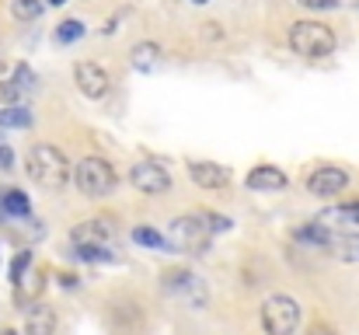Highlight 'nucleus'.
<instances>
[{
	"instance_id": "1",
	"label": "nucleus",
	"mask_w": 359,
	"mask_h": 335,
	"mask_svg": "<svg viewBox=\"0 0 359 335\" xmlns=\"http://www.w3.org/2000/svg\"><path fill=\"white\" fill-rule=\"evenodd\" d=\"M28 175L42 189H67V182H70V161L53 143H35L28 150Z\"/></svg>"
},
{
	"instance_id": "2",
	"label": "nucleus",
	"mask_w": 359,
	"mask_h": 335,
	"mask_svg": "<svg viewBox=\"0 0 359 335\" xmlns=\"http://www.w3.org/2000/svg\"><path fill=\"white\" fill-rule=\"evenodd\" d=\"M290 49L304 60H325L339 49V39L325 21H297L290 28Z\"/></svg>"
},
{
	"instance_id": "3",
	"label": "nucleus",
	"mask_w": 359,
	"mask_h": 335,
	"mask_svg": "<svg viewBox=\"0 0 359 335\" xmlns=\"http://www.w3.org/2000/svg\"><path fill=\"white\" fill-rule=\"evenodd\" d=\"M161 290H164L168 297L182 301V304H185V308H192V311H199V308L206 304V283H203V280H199V272H196V269H189V265L164 269V272H161Z\"/></svg>"
},
{
	"instance_id": "4",
	"label": "nucleus",
	"mask_w": 359,
	"mask_h": 335,
	"mask_svg": "<svg viewBox=\"0 0 359 335\" xmlns=\"http://www.w3.org/2000/svg\"><path fill=\"white\" fill-rule=\"evenodd\" d=\"M74 182H77V189H81L84 196L102 199V196H109V192L116 189L119 175H116L112 161H105V157L91 154V157H84V161L74 168Z\"/></svg>"
},
{
	"instance_id": "5",
	"label": "nucleus",
	"mask_w": 359,
	"mask_h": 335,
	"mask_svg": "<svg viewBox=\"0 0 359 335\" xmlns=\"http://www.w3.org/2000/svg\"><path fill=\"white\" fill-rule=\"evenodd\" d=\"M262 329L265 335H297L300 329V304L290 294H272L262 304Z\"/></svg>"
},
{
	"instance_id": "6",
	"label": "nucleus",
	"mask_w": 359,
	"mask_h": 335,
	"mask_svg": "<svg viewBox=\"0 0 359 335\" xmlns=\"http://www.w3.org/2000/svg\"><path fill=\"white\" fill-rule=\"evenodd\" d=\"M210 237H213V227L206 223V217H178V221L168 223V241L182 251H192V255H203L210 248Z\"/></svg>"
},
{
	"instance_id": "7",
	"label": "nucleus",
	"mask_w": 359,
	"mask_h": 335,
	"mask_svg": "<svg viewBox=\"0 0 359 335\" xmlns=\"http://www.w3.org/2000/svg\"><path fill=\"white\" fill-rule=\"evenodd\" d=\"M109 325H112L116 335H140L143 325H147V311H143L140 301L119 297V301H112V308H109Z\"/></svg>"
},
{
	"instance_id": "8",
	"label": "nucleus",
	"mask_w": 359,
	"mask_h": 335,
	"mask_svg": "<svg viewBox=\"0 0 359 335\" xmlns=\"http://www.w3.org/2000/svg\"><path fill=\"white\" fill-rule=\"evenodd\" d=\"M74 84H77V91H81L84 98H91V102L105 98L109 88H112L109 70H105L102 63H95V60H81V63L74 67Z\"/></svg>"
},
{
	"instance_id": "9",
	"label": "nucleus",
	"mask_w": 359,
	"mask_h": 335,
	"mask_svg": "<svg viewBox=\"0 0 359 335\" xmlns=\"http://www.w3.org/2000/svg\"><path fill=\"white\" fill-rule=\"evenodd\" d=\"M129 182H133V189L143 192V196H164V192L171 189V175H168V168H161L157 161H140V164H133V168H129Z\"/></svg>"
},
{
	"instance_id": "10",
	"label": "nucleus",
	"mask_w": 359,
	"mask_h": 335,
	"mask_svg": "<svg viewBox=\"0 0 359 335\" xmlns=\"http://www.w3.org/2000/svg\"><path fill=\"white\" fill-rule=\"evenodd\" d=\"M346 185H349V171L335 168V164H325V168L307 175V192L311 196H339Z\"/></svg>"
},
{
	"instance_id": "11",
	"label": "nucleus",
	"mask_w": 359,
	"mask_h": 335,
	"mask_svg": "<svg viewBox=\"0 0 359 335\" xmlns=\"http://www.w3.org/2000/svg\"><path fill=\"white\" fill-rule=\"evenodd\" d=\"M189 178L199 189H227L231 185V168H224L217 161H192L189 164Z\"/></svg>"
},
{
	"instance_id": "12",
	"label": "nucleus",
	"mask_w": 359,
	"mask_h": 335,
	"mask_svg": "<svg viewBox=\"0 0 359 335\" xmlns=\"http://www.w3.org/2000/svg\"><path fill=\"white\" fill-rule=\"evenodd\" d=\"M244 185H248V189H255V192H279V189H286V185H290V178H286V171H283V168H276V164H258V168H251V171H248Z\"/></svg>"
},
{
	"instance_id": "13",
	"label": "nucleus",
	"mask_w": 359,
	"mask_h": 335,
	"mask_svg": "<svg viewBox=\"0 0 359 335\" xmlns=\"http://www.w3.org/2000/svg\"><path fill=\"white\" fill-rule=\"evenodd\" d=\"M116 234V227L109 217H95V221H84L77 223L74 230H70V241L74 244H102V241H109Z\"/></svg>"
},
{
	"instance_id": "14",
	"label": "nucleus",
	"mask_w": 359,
	"mask_h": 335,
	"mask_svg": "<svg viewBox=\"0 0 359 335\" xmlns=\"http://www.w3.org/2000/svg\"><path fill=\"white\" fill-rule=\"evenodd\" d=\"M25 335H56V311L49 304H32L25 311Z\"/></svg>"
},
{
	"instance_id": "15",
	"label": "nucleus",
	"mask_w": 359,
	"mask_h": 335,
	"mask_svg": "<svg viewBox=\"0 0 359 335\" xmlns=\"http://www.w3.org/2000/svg\"><path fill=\"white\" fill-rule=\"evenodd\" d=\"M28 217L32 214V203H28V196L21 192V189H7V192H0V217Z\"/></svg>"
},
{
	"instance_id": "16",
	"label": "nucleus",
	"mask_w": 359,
	"mask_h": 335,
	"mask_svg": "<svg viewBox=\"0 0 359 335\" xmlns=\"http://www.w3.org/2000/svg\"><path fill=\"white\" fill-rule=\"evenodd\" d=\"M293 237L297 241H304V244H321V248H332V234H328V223H304V227H297L293 230Z\"/></svg>"
},
{
	"instance_id": "17",
	"label": "nucleus",
	"mask_w": 359,
	"mask_h": 335,
	"mask_svg": "<svg viewBox=\"0 0 359 335\" xmlns=\"http://www.w3.org/2000/svg\"><path fill=\"white\" fill-rule=\"evenodd\" d=\"M321 223H335V227H359V203H346V206H332V210H325Z\"/></svg>"
},
{
	"instance_id": "18",
	"label": "nucleus",
	"mask_w": 359,
	"mask_h": 335,
	"mask_svg": "<svg viewBox=\"0 0 359 335\" xmlns=\"http://www.w3.org/2000/svg\"><path fill=\"white\" fill-rule=\"evenodd\" d=\"M133 67L136 70H150L157 60H161V46L157 42H140V46H133Z\"/></svg>"
},
{
	"instance_id": "19",
	"label": "nucleus",
	"mask_w": 359,
	"mask_h": 335,
	"mask_svg": "<svg viewBox=\"0 0 359 335\" xmlns=\"http://www.w3.org/2000/svg\"><path fill=\"white\" fill-rule=\"evenodd\" d=\"M46 11V0H11V14L18 21H35Z\"/></svg>"
},
{
	"instance_id": "20",
	"label": "nucleus",
	"mask_w": 359,
	"mask_h": 335,
	"mask_svg": "<svg viewBox=\"0 0 359 335\" xmlns=\"http://www.w3.org/2000/svg\"><path fill=\"white\" fill-rule=\"evenodd\" d=\"M0 126H14V129H25V126H32V112L21 109V105H11V109L0 112Z\"/></svg>"
},
{
	"instance_id": "21",
	"label": "nucleus",
	"mask_w": 359,
	"mask_h": 335,
	"mask_svg": "<svg viewBox=\"0 0 359 335\" xmlns=\"http://www.w3.org/2000/svg\"><path fill=\"white\" fill-rule=\"evenodd\" d=\"M81 35H84V21H77V18H70V21L56 25V42H63V46L77 42Z\"/></svg>"
},
{
	"instance_id": "22",
	"label": "nucleus",
	"mask_w": 359,
	"mask_h": 335,
	"mask_svg": "<svg viewBox=\"0 0 359 335\" xmlns=\"http://www.w3.org/2000/svg\"><path fill=\"white\" fill-rule=\"evenodd\" d=\"M332 248H335V255H339V258H346V262H359V237H335V241H332Z\"/></svg>"
},
{
	"instance_id": "23",
	"label": "nucleus",
	"mask_w": 359,
	"mask_h": 335,
	"mask_svg": "<svg viewBox=\"0 0 359 335\" xmlns=\"http://www.w3.org/2000/svg\"><path fill=\"white\" fill-rule=\"evenodd\" d=\"M133 241H136V244H147V248H161V251L168 248V241H164L154 227H136V230H133Z\"/></svg>"
},
{
	"instance_id": "24",
	"label": "nucleus",
	"mask_w": 359,
	"mask_h": 335,
	"mask_svg": "<svg viewBox=\"0 0 359 335\" xmlns=\"http://www.w3.org/2000/svg\"><path fill=\"white\" fill-rule=\"evenodd\" d=\"M21 91H28V88H35V74H32V67H25V63H18L14 67V77H11Z\"/></svg>"
},
{
	"instance_id": "25",
	"label": "nucleus",
	"mask_w": 359,
	"mask_h": 335,
	"mask_svg": "<svg viewBox=\"0 0 359 335\" xmlns=\"http://www.w3.org/2000/svg\"><path fill=\"white\" fill-rule=\"evenodd\" d=\"M203 217H206V223L213 227V234H220V230H231V221H227V217H220V214H210V210H203Z\"/></svg>"
},
{
	"instance_id": "26",
	"label": "nucleus",
	"mask_w": 359,
	"mask_h": 335,
	"mask_svg": "<svg viewBox=\"0 0 359 335\" xmlns=\"http://www.w3.org/2000/svg\"><path fill=\"white\" fill-rule=\"evenodd\" d=\"M28 262H32V255H28V251H21V255L14 258V265H11V280H14V283H21V272H25V265H28Z\"/></svg>"
},
{
	"instance_id": "27",
	"label": "nucleus",
	"mask_w": 359,
	"mask_h": 335,
	"mask_svg": "<svg viewBox=\"0 0 359 335\" xmlns=\"http://www.w3.org/2000/svg\"><path fill=\"white\" fill-rule=\"evenodd\" d=\"M18 91H21V88H18L14 81H4V84H0V98H4V102H18Z\"/></svg>"
},
{
	"instance_id": "28",
	"label": "nucleus",
	"mask_w": 359,
	"mask_h": 335,
	"mask_svg": "<svg viewBox=\"0 0 359 335\" xmlns=\"http://www.w3.org/2000/svg\"><path fill=\"white\" fill-rule=\"evenodd\" d=\"M304 7H314V11H332V7H339V0H300Z\"/></svg>"
},
{
	"instance_id": "29",
	"label": "nucleus",
	"mask_w": 359,
	"mask_h": 335,
	"mask_svg": "<svg viewBox=\"0 0 359 335\" xmlns=\"http://www.w3.org/2000/svg\"><path fill=\"white\" fill-rule=\"evenodd\" d=\"M304 335H335V329L325 325V322H314V325H307V332Z\"/></svg>"
},
{
	"instance_id": "30",
	"label": "nucleus",
	"mask_w": 359,
	"mask_h": 335,
	"mask_svg": "<svg viewBox=\"0 0 359 335\" xmlns=\"http://www.w3.org/2000/svg\"><path fill=\"white\" fill-rule=\"evenodd\" d=\"M11 164H14V154H11V147L0 143V168H11Z\"/></svg>"
},
{
	"instance_id": "31",
	"label": "nucleus",
	"mask_w": 359,
	"mask_h": 335,
	"mask_svg": "<svg viewBox=\"0 0 359 335\" xmlns=\"http://www.w3.org/2000/svg\"><path fill=\"white\" fill-rule=\"evenodd\" d=\"M46 4H49V7H63L67 0H46Z\"/></svg>"
},
{
	"instance_id": "32",
	"label": "nucleus",
	"mask_w": 359,
	"mask_h": 335,
	"mask_svg": "<svg viewBox=\"0 0 359 335\" xmlns=\"http://www.w3.org/2000/svg\"><path fill=\"white\" fill-rule=\"evenodd\" d=\"M0 335H18L14 329H0Z\"/></svg>"
},
{
	"instance_id": "33",
	"label": "nucleus",
	"mask_w": 359,
	"mask_h": 335,
	"mask_svg": "<svg viewBox=\"0 0 359 335\" xmlns=\"http://www.w3.org/2000/svg\"><path fill=\"white\" fill-rule=\"evenodd\" d=\"M192 4H206V0H192Z\"/></svg>"
}]
</instances>
